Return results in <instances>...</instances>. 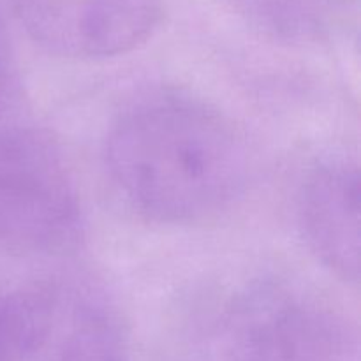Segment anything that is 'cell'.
Returning <instances> with one entry per match:
<instances>
[{
	"label": "cell",
	"mask_w": 361,
	"mask_h": 361,
	"mask_svg": "<svg viewBox=\"0 0 361 361\" xmlns=\"http://www.w3.org/2000/svg\"><path fill=\"white\" fill-rule=\"evenodd\" d=\"M106 169L127 207L161 226H196L231 210L249 183L245 137L226 115L183 95H154L109 127Z\"/></svg>",
	"instance_id": "obj_1"
},
{
	"label": "cell",
	"mask_w": 361,
	"mask_h": 361,
	"mask_svg": "<svg viewBox=\"0 0 361 361\" xmlns=\"http://www.w3.org/2000/svg\"><path fill=\"white\" fill-rule=\"evenodd\" d=\"M83 236L80 190L59 141L34 126L0 129V250L63 256Z\"/></svg>",
	"instance_id": "obj_2"
},
{
	"label": "cell",
	"mask_w": 361,
	"mask_h": 361,
	"mask_svg": "<svg viewBox=\"0 0 361 361\" xmlns=\"http://www.w3.org/2000/svg\"><path fill=\"white\" fill-rule=\"evenodd\" d=\"M215 337L226 361H358V342L338 310L282 281H257L231 296Z\"/></svg>",
	"instance_id": "obj_3"
},
{
	"label": "cell",
	"mask_w": 361,
	"mask_h": 361,
	"mask_svg": "<svg viewBox=\"0 0 361 361\" xmlns=\"http://www.w3.org/2000/svg\"><path fill=\"white\" fill-rule=\"evenodd\" d=\"M0 361H130L111 307L74 282L7 291L0 307Z\"/></svg>",
	"instance_id": "obj_4"
},
{
	"label": "cell",
	"mask_w": 361,
	"mask_h": 361,
	"mask_svg": "<svg viewBox=\"0 0 361 361\" xmlns=\"http://www.w3.org/2000/svg\"><path fill=\"white\" fill-rule=\"evenodd\" d=\"M25 34L69 60H104L140 48L161 27L162 0H14Z\"/></svg>",
	"instance_id": "obj_5"
},
{
	"label": "cell",
	"mask_w": 361,
	"mask_h": 361,
	"mask_svg": "<svg viewBox=\"0 0 361 361\" xmlns=\"http://www.w3.org/2000/svg\"><path fill=\"white\" fill-rule=\"evenodd\" d=\"M298 224L307 247L341 281L360 282V169L353 159L330 157L305 173Z\"/></svg>",
	"instance_id": "obj_6"
},
{
	"label": "cell",
	"mask_w": 361,
	"mask_h": 361,
	"mask_svg": "<svg viewBox=\"0 0 361 361\" xmlns=\"http://www.w3.org/2000/svg\"><path fill=\"white\" fill-rule=\"evenodd\" d=\"M243 23L284 44L330 39L349 16L351 0H222Z\"/></svg>",
	"instance_id": "obj_7"
},
{
	"label": "cell",
	"mask_w": 361,
	"mask_h": 361,
	"mask_svg": "<svg viewBox=\"0 0 361 361\" xmlns=\"http://www.w3.org/2000/svg\"><path fill=\"white\" fill-rule=\"evenodd\" d=\"M6 293H7V291H2V289H0V307H2L4 298H6Z\"/></svg>",
	"instance_id": "obj_8"
}]
</instances>
